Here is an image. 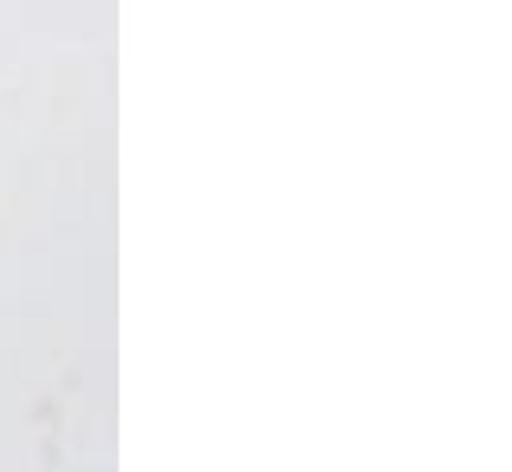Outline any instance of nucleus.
<instances>
[]
</instances>
